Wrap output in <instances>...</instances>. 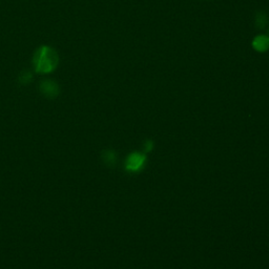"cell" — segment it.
I'll return each mask as SVG.
<instances>
[{
    "instance_id": "obj_1",
    "label": "cell",
    "mask_w": 269,
    "mask_h": 269,
    "mask_svg": "<svg viewBox=\"0 0 269 269\" xmlns=\"http://www.w3.org/2000/svg\"><path fill=\"white\" fill-rule=\"evenodd\" d=\"M33 63L37 73L49 74L58 66V54L50 46H41L35 53Z\"/></svg>"
},
{
    "instance_id": "obj_2",
    "label": "cell",
    "mask_w": 269,
    "mask_h": 269,
    "mask_svg": "<svg viewBox=\"0 0 269 269\" xmlns=\"http://www.w3.org/2000/svg\"><path fill=\"white\" fill-rule=\"evenodd\" d=\"M40 91L46 98H56L59 94V86L52 80H44L40 84Z\"/></svg>"
},
{
    "instance_id": "obj_3",
    "label": "cell",
    "mask_w": 269,
    "mask_h": 269,
    "mask_svg": "<svg viewBox=\"0 0 269 269\" xmlns=\"http://www.w3.org/2000/svg\"><path fill=\"white\" fill-rule=\"evenodd\" d=\"M252 49L259 53H265L269 50V37L267 35H259L251 42Z\"/></svg>"
},
{
    "instance_id": "obj_4",
    "label": "cell",
    "mask_w": 269,
    "mask_h": 269,
    "mask_svg": "<svg viewBox=\"0 0 269 269\" xmlns=\"http://www.w3.org/2000/svg\"><path fill=\"white\" fill-rule=\"evenodd\" d=\"M255 23H256V27L260 30H263L265 29L268 23H269V16L266 12L264 11H260L257 13L256 15V19H255Z\"/></svg>"
},
{
    "instance_id": "obj_5",
    "label": "cell",
    "mask_w": 269,
    "mask_h": 269,
    "mask_svg": "<svg viewBox=\"0 0 269 269\" xmlns=\"http://www.w3.org/2000/svg\"><path fill=\"white\" fill-rule=\"evenodd\" d=\"M31 79H32L31 74H29V73H23V74L20 76L19 80H20V82L23 83V84H28V83L31 81Z\"/></svg>"
},
{
    "instance_id": "obj_6",
    "label": "cell",
    "mask_w": 269,
    "mask_h": 269,
    "mask_svg": "<svg viewBox=\"0 0 269 269\" xmlns=\"http://www.w3.org/2000/svg\"><path fill=\"white\" fill-rule=\"evenodd\" d=\"M267 36H268V37H269V30H268V31H267Z\"/></svg>"
}]
</instances>
